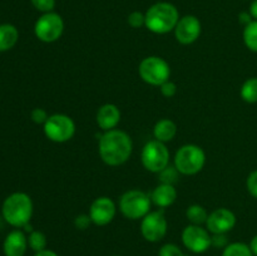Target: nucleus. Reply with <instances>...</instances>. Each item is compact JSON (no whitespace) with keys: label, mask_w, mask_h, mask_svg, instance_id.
I'll return each instance as SVG.
<instances>
[{"label":"nucleus","mask_w":257,"mask_h":256,"mask_svg":"<svg viewBox=\"0 0 257 256\" xmlns=\"http://www.w3.org/2000/svg\"><path fill=\"white\" fill-rule=\"evenodd\" d=\"M47 236H45L44 232L42 231L33 230L32 232L28 236V245L32 248L34 252H39V251L45 250L47 248Z\"/></svg>","instance_id":"b1692460"},{"label":"nucleus","mask_w":257,"mask_h":256,"mask_svg":"<svg viewBox=\"0 0 257 256\" xmlns=\"http://www.w3.org/2000/svg\"><path fill=\"white\" fill-rule=\"evenodd\" d=\"M243 43L251 52L257 53V20H252L243 28Z\"/></svg>","instance_id":"4be33fe9"},{"label":"nucleus","mask_w":257,"mask_h":256,"mask_svg":"<svg viewBox=\"0 0 257 256\" xmlns=\"http://www.w3.org/2000/svg\"><path fill=\"white\" fill-rule=\"evenodd\" d=\"M250 14L253 20H257V0H253L250 5Z\"/></svg>","instance_id":"c9c22d12"},{"label":"nucleus","mask_w":257,"mask_h":256,"mask_svg":"<svg viewBox=\"0 0 257 256\" xmlns=\"http://www.w3.org/2000/svg\"><path fill=\"white\" fill-rule=\"evenodd\" d=\"M151 200L153 205L160 208L170 207L177 200V190L173 185L160 183L151 193Z\"/></svg>","instance_id":"f3484780"},{"label":"nucleus","mask_w":257,"mask_h":256,"mask_svg":"<svg viewBox=\"0 0 257 256\" xmlns=\"http://www.w3.org/2000/svg\"><path fill=\"white\" fill-rule=\"evenodd\" d=\"M141 161L143 167L152 173H160L170 166V151L166 143L157 140L147 142L141 153Z\"/></svg>","instance_id":"0eeeda50"},{"label":"nucleus","mask_w":257,"mask_h":256,"mask_svg":"<svg viewBox=\"0 0 257 256\" xmlns=\"http://www.w3.org/2000/svg\"><path fill=\"white\" fill-rule=\"evenodd\" d=\"M173 32L178 43L183 45H190L200 38L202 25H201L200 19L195 15H185L180 18Z\"/></svg>","instance_id":"ddd939ff"},{"label":"nucleus","mask_w":257,"mask_h":256,"mask_svg":"<svg viewBox=\"0 0 257 256\" xmlns=\"http://www.w3.org/2000/svg\"><path fill=\"white\" fill-rule=\"evenodd\" d=\"M206 163V153L200 146L185 145L176 152L175 167L181 175L192 176L201 172Z\"/></svg>","instance_id":"39448f33"},{"label":"nucleus","mask_w":257,"mask_h":256,"mask_svg":"<svg viewBox=\"0 0 257 256\" xmlns=\"http://www.w3.org/2000/svg\"><path fill=\"white\" fill-rule=\"evenodd\" d=\"M252 20L253 19H252V17H251L250 12H242L238 14V22H240L243 27H246L247 24H250Z\"/></svg>","instance_id":"72a5a7b5"},{"label":"nucleus","mask_w":257,"mask_h":256,"mask_svg":"<svg viewBox=\"0 0 257 256\" xmlns=\"http://www.w3.org/2000/svg\"><path fill=\"white\" fill-rule=\"evenodd\" d=\"M30 117H32L33 122L37 123V124H44L49 115H48L47 110L43 109V108H34L30 113Z\"/></svg>","instance_id":"473e14b6"},{"label":"nucleus","mask_w":257,"mask_h":256,"mask_svg":"<svg viewBox=\"0 0 257 256\" xmlns=\"http://www.w3.org/2000/svg\"><path fill=\"white\" fill-rule=\"evenodd\" d=\"M120 110L113 103H105L100 105L97 112V124L102 131L115 130L120 122Z\"/></svg>","instance_id":"dca6fc26"},{"label":"nucleus","mask_w":257,"mask_h":256,"mask_svg":"<svg viewBox=\"0 0 257 256\" xmlns=\"http://www.w3.org/2000/svg\"><path fill=\"white\" fill-rule=\"evenodd\" d=\"M240 94L245 102L250 104L257 103V77L248 78L243 82V84L241 85Z\"/></svg>","instance_id":"412c9836"},{"label":"nucleus","mask_w":257,"mask_h":256,"mask_svg":"<svg viewBox=\"0 0 257 256\" xmlns=\"http://www.w3.org/2000/svg\"><path fill=\"white\" fill-rule=\"evenodd\" d=\"M180 20L177 8L167 2H160L146 12V28L155 34H167L175 30Z\"/></svg>","instance_id":"7ed1b4c3"},{"label":"nucleus","mask_w":257,"mask_h":256,"mask_svg":"<svg viewBox=\"0 0 257 256\" xmlns=\"http://www.w3.org/2000/svg\"><path fill=\"white\" fill-rule=\"evenodd\" d=\"M236 226V215L226 207H220L208 213L206 228L211 233H228Z\"/></svg>","instance_id":"4468645a"},{"label":"nucleus","mask_w":257,"mask_h":256,"mask_svg":"<svg viewBox=\"0 0 257 256\" xmlns=\"http://www.w3.org/2000/svg\"><path fill=\"white\" fill-rule=\"evenodd\" d=\"M248 245H250V248H251V251H252L253 256H257V235H255L252 238H251V241Z\"/></svg>","instance_id":"e433bc0d"},{"label":"nucleus","mask_w":257,"mask_h":256,"mask_svg":"<svg viewBox=\"0 0 257 256\" xmlns=\"http://www.w3.org/2000/svg\"><path fill=\"white\" fill-rule=\"evenodd\" d=\"M227 233H211V247L225 248L228 245Z\"/></svg>","instance_id":"c85d7f7f"},{"label":"nucleus","mask_w":257,"mask_h":256,"mask_svg":"<svg viewBox=\"0 0 257 256\" xmlns=\"http://www.w3.org/2000/svg\"><path fill=\"white\" fill-rule=\"evenodd\" d=\"M128 24L135 29L146 27V14L141 12H132L127 18Z\"/></svg>","instance_id":"bb28decb"},{"label":"nucleus","mask_w":257,"mask_h":256,"mask_svg":"<svg viewBox=\"0 0 257 256\" xmlns=\"http://www.w3.org/2000/svg\"><path fill=\"white\" fill-rule=\"evenodd\" d=\"M113 256H119V255H113Z\"/></svg>","instance_id":"4c0bfd02"},{"label":"nucleus","mask_w":257,"mask_h":256,"mask_svg":"<svg viewBox=\"0 0 257 256\" xmlns=\"http://www.w3.org/2000/svg\"><path fill=\"white\" fill-rule=\"evenodd\" d=\"M161 93H162L163 97L166 98H172L175 97L176 93H177V84L172 80L168 79L167 82H165L163 84L160 85Z\"/></svg>","instance_id":"c756f323"},{"label":"nucleus","mask_w":257,"mask_h":256,"mask_svg":"<svg viewBox=\"0 0 257 256\" xmlns=\"http://www.w3.org/2000/svg\"><path fill=\"white\" fill-rule=\"evenodd\" d=\"M34 211V205L29 195L24 192H14L8 196L2 206L4 220L10 226L17 228L24 227L30 222Z\"/></svg>","instance_id":"f03ea898"},{"label":"nucleus","mask_w":257,"mask_h":256,"mask_svg":"<svg viewBox=\"0 0 257 256\" xmlns=\"http://www.w3.org/2000/svg\"><path fill=\"white\" fill-rule=\"evenodd\" d=\"M44 133L47 138L55 143H64L72 140L75 135V123L69 115L55 113L49 115L44 123Z\"/></svg>","instance_id":"6e6552de"},{"label":"nucleus","mask_w":257,"mask_h":256,"mask_svg":"<svg viewBox=\"0 0 257 256\" xmlns=\"http://www.w3.org/2000/svg\"><path fill=\"white\" fill-rule=\"evenodd\" d=\"M64 32V22L59 14L54 12L44 13L35 22V37L43 43H54Z\"/></svg>","instance_id":"1a4fd4ad"},{"label":"nucleus","mask_w":257,"mask_h":256,"mask_svg":"<svg viewBox=\"0 0 257 256\" xmlns=\"http://www.w3.org/2000/svg\"><path fill=\"white\" fill-rule=\"evenodd\" d=\"M33 4V7L37 10L44 13H50L54 10L55 8V0H30Z\"/></svg>","instance_id":"cd10ccee"},{"label":"nucleus","mask_w":257,"mask_h":256,"mask_svg":"<svg viewBox=\"0 0 257 256\" xmlns=\"http://www.w3.org/2000/svg\"><path fill=\"white\" fill-rule=\"evenodd\" d=\"M186 217H187L188 222L192 225H206L207 221L208 212L203 206L201 205H191L188 206L186 210Z\"/></svg>","instance_id":"aec40b11"},{"label":"nucleus","mask_w":257,"mask_h":256,"mask_svg":"<svg viewBox=\"0 0 257 256\" xmlns=\"http://www.w3.org/2000/svg\"><path fill=\"white\" fill-rule=\"evenodd\" d=\"M181 238L185 247L193 253H203L211 247V232L201 225L186 226Z\"/></svg>","instance_id":"9b49d317"},{"label":"nucleus","mask_w":257,"mask_h":256,"mask_svg":"<svg viewBox=\"0 0 257 256\" xmlns=\"http://www.w3.org/2000/svg\"><path fill=\"white\" fill-rule=\"evenodd\" d=\"M138 73L143 82L150 85L160 87L171 77V67L163 58L157 55L146 57L138 67Z\"/></svg>","instance_id":"423d86ee"},{"label":"nucleus","mask_w":257,"mask_h":256,"mask_svg":"<svg viewBox=\"0 0 257 256\" xmlns=\"http://www.w3.org/2000/svg\"><path fill=\"white\" fill-rule=\"evenodd\" d=\"M34 256H59L55 251L49 250V248H45V250L39 251V252H35Z\"/></svg>","instance_id":"f704fd0d"},{"label":"nucleus","mask_w":257,"mask_h":256,"mask_svg":"<svg viewBox=\"0 0 257 256\" xmlns=\"http://www.w3.org/2000/svg\"><path fill=\"white\" fill-rule=\"evenodd\" d=\"M222 256H253V253L248 243L230 242L223 248Z\"/></svg>","instance_id":"5701e85b"},{"label":"nucleus","mask_w":257,"mask_h":256,"mask_svg":"<svg viewBox=\"0 0 257 256\" xmlns=\"http://www.w3.org/2000/svg\"><path fill=\"white\" fill-rule=\"evenodd\" d=\"M168 230L167 218L163 208L151 211L141 220V233L148 242H158L166 236Z\"/></svg>","instance_id":"9d476101"},{"label":"nucleus","mask_w":257,"mask_h":256,"mask_svg":"<svg viewBox=\"0 0 257 256\" xmlns=\"http://www.w3.org/2000/svg\"><path fill=\"white\" fill-rule=\"evenodd\" d=\"M19 39V32L13 24H0V52L13 49Z\"/></svg>","instance_id":"6ab92c4d"},{"label":"nucleus","mask_w":257,"mask_h":256,"mask_svg":"<svg viewBox=\"0 0 257 256\" xmlns=\"http://www.w3.org/2000/svg\"><path fill=\"white\" fill-rule=\"evenodd\" d=\"M28 247H29L28 236L19 228L10 231L3 243V251L5 256H24Z\"/></svg>","instance_id":"2eb2a0df"},{"label":"nucleus","mask_w":257,"mask_h":256,"mask_svg":"<svg viewBox=\"0 0 257 256\" xmlns=\"http://www.w3.org/2000/svg\"><path fill=\"white\" fill-rule=\"evenodd\" d=\"M158 256H186L182 248L172 242L165 243L158 250Z\"/></svg>","instance_id":"a878e982"},{"label":"nucleus","mask_w":257,"mask_h":256,"mask_svg":"<svg viewBox=\"0 0 257 256\" xmlns=\"http://www.w3.org/2000/svg\"><path fill=\"white\" fill-rule=\"evenodd\" d=\"M246 187L253 198H257V170H253L246 180Z\"/></svg>","instance_id":"7c9ffc66"},{"label":"nucleus","mask_w":257,"mask_h":256,"mask_svg":"<svg viewBox=\"0 0 257 256\" xmlns=\"http://www.w3.org/2000/svg\"><path fill=\"white\" fill-rule=\"evenodd\" d=\"M176 135H177V124L170 118H162L153 127L155 140L160 142H171L176 137Z\"/></svg>","instance_id":"a211bd4d"},{"label":"nucleus","mask_w":257,"mask_h":256,"mask_svg":"<svg viewBox=\"0 0 257 256\" xmlns=\"http://www.w3.org/2000/svg\"><path fill=\"white\" fill-rule=\"evenodd\" d=\"M133 142L127 132L110 130L103 133L98 141V152L103 162L108 166H120L132 156Z\"/></svg>","instance_id":"f257e3e1"},{"label":"nucleus","mask_w":257,"mask_h":256,"mask_svg":"<svg viewBox=\"0 0 257 256\" xmlns=\"http://www.w3.org/2000/svg\"><path fill=\"white\" fill-rule=\"evenodd\" d=\"M115 213H117V206L114 201L107 196H100L90 203L88 215L95 226H107L115 217Z\"/></svg>","instance_id":"f8f14e48"},{"label":"nucleus","mask_w":257,"mask_h":256,"mask_svg":"<svg viewBox=\"0 0 257 256\" xmlns=\"http://www.w3.org/2000/svg\"><path fill=\"white\" fill-rule=\"evenodd\" d=\"M151 195L141 190H130L119 198V211L128 220H142L151 212Z\"/></svg>","instance_id":"20e7f679"},{"label":"nucleus","mask_w":257,"mask_h":256,"mask_svg":"<svg viewBox=\"0 0 257 256\" xmlns=\"http://www.w3.org/2000/svg\"><path fill=\"white\" fill-rule=\"evenodd\" d=\"M92 220H90L89 215L88 213H82V215H78L74 218V226L77 230L84 231L87 228H89V226L92 225Z\"/></svg>","instance_id":"2f4dec72"},{"label":"nucleus","mask_w":257,"mask_h":256,"mask_svg":"<svg viewBox=\"0 0 257 256\" xmlns=\"http://www.w3.org/2000/svg\"><path fill=\"white\" fill-rule=\"evenodd\" d=\"M178 175H181V173L178 172L177 168H176L175 166H167L165 170H162L160 173H158L161 183H166V185H173V186H175V183L177 182Z\"/></svg>","instance_id":"393cba45"}]
</instances>
